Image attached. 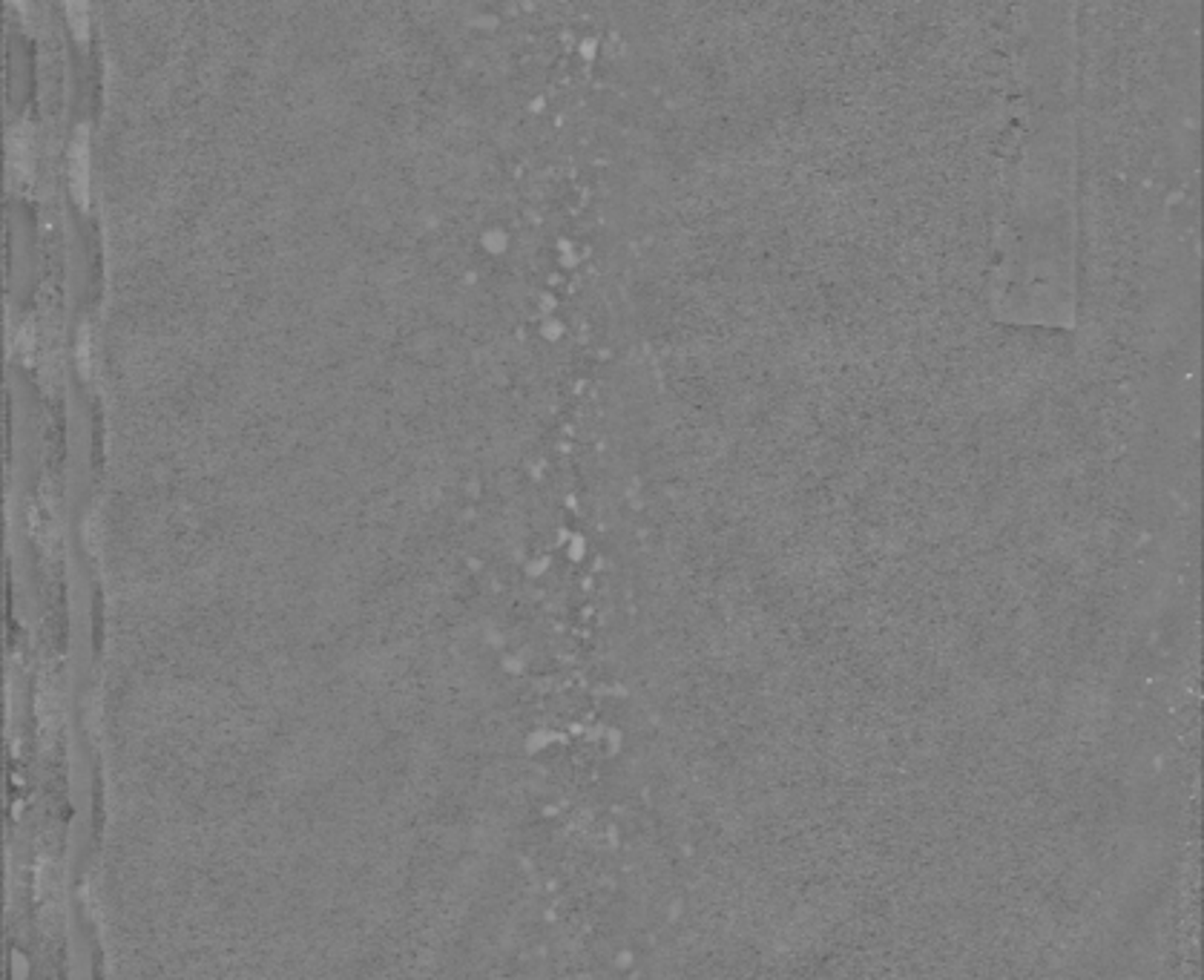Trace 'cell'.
Wrapping results in <instances>:
<instances>
[{
  "label": "cell",
  "mask_w": 1204,
  "mask_h": 980,
  "mask_svg": "<svg viewBox=\"0 0 1204 980\" xmlns=\"http://www.w3.org/2000/svg\"><path fill=\"white\" fill-rule=\"evenodd\" d=\"M70 188L73 196L87 204L89 202V130L78 124L70 139Z\"/></svg>",
  "instance_id": "obj_1"
},
{
  "label": "cell",
  "mask_w": 1204,
  "mask_h": 980,
  "mask_svg": "<svg viewBox=\"0 0 1204 980\" xmlns=\"http://www.w3.org/2000/svg\"><path fill=\"white\" fill-rule=\"evenodd\" d=\"M7 147H9V170L15 172V176H24V179L32 176V158H35V153H32V127L26 122L15 124L9 130Z\"/></svg>",
  "instance_id": "obj_2"
},
{
  "label": "cell",
  "mask_w": 1204,
  "mask_h": 980,
  "mask_svg": "<svg viewBox=\"0 0 1204 980\" xmlns=\"http://www.w3.org/2000/svg\"><path fill=\"white\" fill-rule=\"evenodd\" d=\"M67 15H70L73 29H75L78 35H84V32H87V24H89V7L84 4V0H70V4H67Z\"/></svg>",
  "instance_id": "obj_3"
},
{
  "label": "cell",
  "mask_w": 1204,
  "mask_h": 980,
  "mask_svg": "<svg viewBox=\"0 0 1204 980\" xmlns=\"http://www.w3.org/2000/svg\"><path fill=\"white\" fill-rule=\"evenodd\" d=\"M81 363H84V371H92V328L89 325L81 328Z\"/></svg>",
  "instance_id": "obj_4"
}]
</instances>
